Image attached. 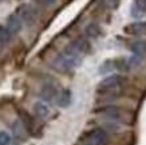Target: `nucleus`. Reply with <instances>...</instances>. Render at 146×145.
<instances>
[{"label": "nucleus", "mask_w": 146, "mask_h": 145, "mask_svg": "<svg viewBox=\"0 0 146 145\" xmlns=\"http://www.w3.org/2000/svg\"><path fill=\"white\" fill-rule=\"evenodd\" d=\"M125 85H126V79L122 75L118 74H113L110 77H107L102 81L101 84L98 85L97 93L99 96H106L110 100L117 98L122 94Z\"/></svg>", "instance_id": "obj_1"}, {"label": "nucleus", "mask_w": 146, "mask_h": 145, "mask_svg": "<svg viewBox=\"0 0 146 145\" xmlns=\"http://www.w3.org/2000/svg\"><path fill=\"white\" fill-rule=\"evenodd\" d=\"M80 59H82L80 54L70 44V46L63 51V54H60V55L56 58L55 66H56L58 69H60V70H71V69H74V67H76L79 65Z\"/></svg>", "instance_id": "obj_2"}, {"label": "nucleus", "mask_w": 146, "mask_h": 145, "mask_svg": "<svg viewBox=\"0 0 146 145\" xmlns=\"http://www.w3.org/2000/svg\"><path fill=\"white\" fill-rule=\"evenodd\" d=\"M15 13H16L19 18H20V20H22L23 23H26V24H32L36 19L35 8L30 4L19 5L18 8H16V11H15Z\"/></svg>", "instance_id": "obj_3"}, {"label": "nucleus", "mask_w": 146, "mask_h": 145, "mask_svg": "<svg viewBox=\"0 0 146 145\" xmlns=\"http://www.w3.org/2000/svg\"><path fill=\"white\" fill-rule=\"evenodd\" d=\"M89 140L93 145H107L109 144V136L102 128H95L89 133Z\"/></svg>", "instance_id": "obj_4"}, {"label": "nucleus", "mask_w": 146, "mask_h": 145, "mask_svg": "<svg viewBox=\"0 0 146 145\" xmlns=\"http://www.w3.org/2000/svg\"><path fill=\"white\" fill-rule=\"evenodd\" d=\"M101 112L106 116L110 121H113V122H122V121H123V118H125L123 112H122L118 106H114V105L106 106V108L101 109Z\"/></svg>", "instance_id": "obj_5"}, {"label": "nucleus", "mask_w": 146, "mask_h": 145, "mask_svg": "<svg viewBox=\"0 0 146 145\" xmlns=\"http://www.w3.org/2000/svg\"><path fill=\"white\" fill-rule=\"evenodd\" d=\"M58 96V89L52 84H46L40 90V98L43 102H52Z\"/></svg>", "instance_id": "obj_6"}, {"label": "nucleus", "mask_w": 146, "mask_h": 145, "mask_svg": "<svg viewBox=\"0 0 146 145\" xmlns=\"http://www.w3.org/2000/svg\"><path fill=\"white\" fill-rule=\"evenodd\" d=\"M5 27L11 31L12 35H16V34H19V32L22 31L23 22L20 20V18H19L16 13H12V15H9L8 19H7V24H5Z\"/></svg>", "instance_id": "obj_7"}, {"label": "nucleus", "mask_w": 146, "mask_h": 145, "mask_svg": "<svg viewBox=\"0 0 146 145\" xmlns=\"http://www.w3.org/2000/svg\"><path fill=\"white\" fill-rule=\"evenodd\" d=\"M125 32L129 35H143L146 34V22H135L125 27Z\"/></svg>", "instance_id": "obj_8"}, {"label": "nucleus", "mask_w": 146, "mask_h": 145, "mask_svg": "<svg viewBox=\"0 0 146 145\" xmlns=\"http://www.w3.org/2000/svg\"><path fill=\"white\" fill-rule=\"evenodd\" d=\"M131 51H133L134 57L143 59L146 55V40H137L131 44Z\"/></svg>", "instance_id": "obj_9"}, {"label": "nucleus", "mask_w": 146, "mask_h": 145, "mask_svg": "<svg viewBox=\"0 0 146 145\" xmlns=\"http://www.w3.org/2000/svg\"><path fill=\"white\" fill-rule=\"evenodd\" d=\"M71 46L75 48L80 55L90 51V43L87 42V39H84V38H78L76 40H74V42L71 43Z\"/></svg>", "instance_id": "obj_10"}, {"label": "nucleus", "mask_w": 146, "mask_h": 145, "mask_svg": "<svg viewBox=\"0 0 146 145\" xmlns=\"http://www.w3.org/2000/svg\"><path fill=\"white\" fill-rule=\"evenodd\" d=\"M84 34L90 39H97L98 36L101 35V27L98 26L97 23H90L84 28Z\"/></svg>", "instance_id": "obj_11"}, {"label": "nucleus", "mask_w": 146, "mask_h": 145, "mask_svg": "<svg viewBox=\"0 0 146 145\" xmlns=\"http://www.w3.org/2000/svg\"><path fill=\"white\" fill-rule=\"evenodd\" d=\"M34 110H35V113L38 116H39L40 118H46L47 116H48L50 113V110H48V106L46 105L43 101H40V102H36L35 106H34Z\"/></svg>", "instance_id": "obj_12"}, {"label": "nucleus", "mask_w": 146, "mask_h": 145, "mask_svg": "<svg viewBox=\"0 0 146 145\" xmlns=\"http://www.w3.org/2000/svg\"><path fill=\"white\" fill-rule=\"evenodd\" d=\"M71 104V92L70 90H63L58 97V105L62 108H67Z\"/></svg>", "instance_id": "obj_13"}, {"label": "nucleus", "mask_w": 146, "mask_h": 145, "mask_svg": "<svg viewBox=\"0 0 146 145\" xmlns=\"http://www.w3.org/2000/svg\"><path fill=\"white\" fill-rule=\"evenodd\" d=\"M12 34H11V31L7 28L5 26H0V42L3 44H7L11 42L12 39Z\"/></svg>", "instance_id": "obj_14"}, {"label": "nucleus", "mask_w": 146, "mask_h": 145, "mask_svg": "<svg viewBox=\"0 0 146 145\" xmlns=\"http://www.w3.org/2000/svg\"><path fill=\"white\" fill-rule=\"evenodd\" d=\"M113 70H117V66H115V61H106L99 69V73L101 74H106V73H110Z\"/></svg>", "instance_id": "obj_15"}, {"label": "nucleus", "mask_w": 146, "mask_h": 145, "mask_svg": "<svg viewBox=\"0 0 146 145\" xmlns=\"http://www.w3.org/2000/svg\"><path fill=\"white\" fill-rule=\"evenodd\" d=\"M11 142V136L9 133H7L5 130L0 132V145H9Z\"/></svg>", "instance_id": "obj_16"}, {"label": "nucleus", "mask_w": 146, "mask_h": 145, "mask_svg": "<svg viewBox=\"0 0 146 145\" xmlns=\"http://www.w3.org/2000/svg\"><path fill=\"white\" fill-rule=\"evenodd\" d=\"M38 4H42V5H46V7H50V5H54L56 3V0H35Z\"/></svg>", "instance_id": "obj_17"}, {"label": "nucleus", "mask_w": 146, "mask_h": 145, "mask_svg": "<svg viewBox=\"0 0 146 145\" xmlns=\"http://www.w3.org/2000/svg\"><path fill=\"white\" fill-rule=\"evenodd\" d=\"M119 3V0H105V4L109 8H117V5Z\"/></svg>", "instance_id": "obj_18"}, {"label": "nucleus", "mask_w": 146, "mask_h": 145, "mask_svg": "<svg viewBox=\"0 0 146 145\" xmlns=\"http://www.w3.org/2000/svg\"><path fill=\"white\" fill-rule=\"evenodd\" d=\"M3 47H4V44H3V43H1V42H0V53L3 51Z\"/></svg>", "instance_id": "obj_19"}, {"label": "nucleus", "mask_w": 146, "mask_h": 145, "mask_svg": "<svg viewBox=\"0 0 146 145\" xmlns=\"http://www.w3.org/2000/svg\"><path fill=\"white\" fill-rule=\"evenodd\" d=\"M86 145H93V144H91V142H90V144H86Z\"/></svg>", "instance_id": "obj_20"}]
</instances>
